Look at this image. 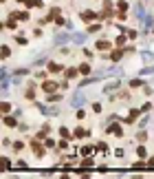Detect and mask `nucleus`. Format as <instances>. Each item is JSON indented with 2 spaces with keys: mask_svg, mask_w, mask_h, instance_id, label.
<instances>
[{
  "mask_svg": "<svg viewBox=\"0 0 154 179\" xmlns=\"http://www.w3.org/2000/svg\"><path fill=\"white\" fill-rule=\"evenodd\" d=\"M42 88H44L46 93H53L55 88H57V84H55V82H44V84H42Z\"/></svg>",
  "mask_w": 154,
  "mask_h": 179,
  "instance_id": "nucleus-2",
  "label": "nucleus"
},
{
  "mask_svg": "<svg viewBox=\"0 0 154 179\" xmlns=\"http://www.w3.org/2000/svg\"><path fill=\"white\" fill-rule=\"evenodd\" d=\"M136 18H143V7H136Z\"/></svg>",
  "mask_w": 154,
  "mask_h": 179,
  "instance_id": "nucleus-11",
  "label": "nucleus"
},
{
  "mask_svg": "<svg viewBox=\"0 0 154 179\" xmlns=\"http://www.w3.org/2000/svg\"><path fill=\"white\" fill-rule=\"evenodd\" d=\"M66 77L71 80V77H75V69H71V71H66Z\"/></svg>",
  "mask_w": 154,
  "mask_h": 179,
  "instance_id": "nucleus-12",
  "label": "nucleus"
},
{
  "mask_svg": "<svg viewBox=\"0 0 154 179\" xmlns=\"http://www.w3.org/2000/svg\"><path fill=\"white\" fill-rule=\"evenodd\" d=\"M150 166H154V157H152V159H150Z\"/></svg>",
  "mask_w": 154,
  "mask_h": 179,
  "instance_id": "nucleus-13",
  "label": "nucleus"
},
{
  "mask_svg": "<svg viewBox=\"0 0 154 179\" xmlns=\"http://www.w3.org/2000/svg\"><path fill=\"white\" fill-rule=\"evenodd\" d=\"M130 86H132V88H139L141 82H139V80H132V82H130Z\"/></svg>",
  "mask_w": 154,
  "mask_h": 179,
  "instance_id": "nucleus-10",
  "label": "nucleus"
},
{
  "mask_svg": "<svg viewBox=\"0 0 154 179\" xmlns=\"http://www.w3.org/2000/svg\"><path fill=\"white\" fill-rule=\"evenodd\" d=\"M49 71H51V73H60L62 66H60V64H55V62H49Z\"/></svg>",
  "mask_w": 154,
  "mask_h": 179,
  "instance_id": "nucleus-3",
  "label": "nucleus"
},
{
  "mask_svg": "<svg viewBox=\"0 0 154 179\" xmlns=\"http://www.w3.org/2000/svg\"><path fill=\"white\" fill-rule=\"evenodd\" d=\"M4 124H7V126H15V120H11V117H4Z\"/></svg>",
  "mask_w": 154,
  "mask_h": 179,
  "instance_id": "nucleus-7",
  "label": "nucleus"
},
{
  "mask_svg": "<svg viewBox=\"0 0 154 179\" xmlns=\"http://www.w3.org/2000/svg\"><path fill=\"white\" fill-rule=\"evenodd\" d=\"M60 133H62V137H71V131H68L66 126H62V128H60Z\"/></svg>",
  "mask_w": 154,
  "mask_h": 179,
  "instance_id": "nucleus-5",
  "label": "nucleus"
},
{
  "mask_svg": "<svg viewBox=\"0 0 154 179\" xmlns=\"http://www.w3.org/2000/svg\"><path fill=\"white\" fill-rule=\"evenodd\" d=\"M97 18V16L93 13V11H90V9H86V11H82V20H86V22H90V20H95Z\"/></svg>",
  "mask_w": 154,
  "mask_h": 179,
  "instance_id": "nucleus-1",
  "label": "nucleus"
},
{
  "mask_svg": "<svg viewBox=\"0 0 154 179\" xmlns=\"http://www.w3.org/2000/svg\"><path fill=\"white\" fill-rule=\"evenodd\" d=\"M108 47H110V44H108V42H104V40H99V42H97V49H108Z\"/></svg>",
  "mask_w": 154,
  "mask_h": 179,
  "instance_id": "nucleus-6",
  "label": "nucleus"
},
{
  "mask_svg": "<svg viewBox=\"0 0 154 179\" xmlns=\"http://www.w3.org/2000/svg\"><path fill=\"white\" fill-rule=\"evenodd\" d=\"M79 73H90V64H86V62H84V64H79Z\"/></svg>",
  "mask_w": 154,
  "mask_h": 179,
  "instance_id": "nucleus-4",
  "label": "nucleus"
},
{
  "mask_svg": "<svg viewBox=\"0 0 154 179\" xmlns=\"http://www.w3.org/2000/svg\"><path fill=\"white\" fill-rule=\"evenodd\" d=\"M136 155H139V157H145V148H143V146L136 148Z\"/></svg>",
  "mask_w": 154,
  "mask_h": 179,
  "instance_id": "nucleus-9",
  "label": "nucleus"
},
{
  "mask_svg": "<svg viewBox=\"0 0 154 179\" xmlns=\"http://www.w3.org/2000/svg\"><path fill=\"white\" fill-rule=\"evenodd\" d=\"M9 111H11V104H7V102H4V104H2V113H4V115H7V113H9Z\"/></svg>",
  "mask_w": 154,
  "mask_h": 179,
  "instance_id": "nucleus-8",
  "label": "nucleus"
}]
</instances>
